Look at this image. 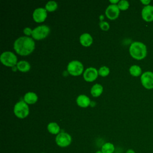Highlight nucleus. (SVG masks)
Listing matches in <instances>:
<instances>
[{
    "mask_svg": "<svg viewBox=\"0 0 153 153\" xmlns=\"http://www.w3.org/2000/svg\"><path fill=\"white\" fill-rule=\"evenodd\" d=\"M32 30H32L30 27H25V28L24 29V30H23V32H24V33H25V35H26L29 36V35H32Z\"/></svg>",
    "mask_w": 153,
    "mask_h": 153,
    "instance_id": "obj_25",
    "label": "nucleus"
},
{
    "mask_svg": "<svg viewBox=\"0 0 153 153\" xmlns=\"http://www.w3.org/2000/svg\"><path fill=\"white\" fill-rule=\"evenodd\" d=\"M119 1H118V0H109V2H111V3H112V4H116L117 3H118L119 2Z\"/></svg>",
    "mask_w": 153,
    "mask_h": 153,
    "instance_id": "obj_28",
    "label": "nucleus"
},
{
    "mask_svg": "<svg viewBox=\"0 0 153 153\" xmlns=\"http://www.w3.org/2000/svg\"><path fill=\"white\" fill-rule=\"evenodd\" d=\"M126 153H136V152L133 149H128L126 151Z\"/></svg>",
    "mask_w": 153,
    "mask_h": 153,
    "instance_id": "obj_27",
    "label": "nucleus"
},
{
    "mask_svg": "<svg viewBox=\"0 0 153 153\" xmlns=\"http://www.w3.org/2000/svg\"><path fill=\"white\" fill-rule=\"evenodd\" d=\"M42 153H45V152H42Z\"/></svg>",
    "mask_w": 153,
    "mask_h": 153,
    "instance_id": "obj_30",
    "label": "nucleus"
},
{
    "mask_svg": "<svg viewBox=\"0 0 153 153\" xmlns=\"http://www.w3.org/2000/svg\"><path fill=\"white\" fill-rule=\"evenodd\" d=\"M72 140L71 136L66 132L59 133L55 139L56 144L61 148H65L69 146L72 143Z\"/></svg>",
    "mask_w": 153,
    "mask_h": 153,
    "instance_id": "obj_6",
    "label": "nucleus"
},
{
    "mask_svg": "<svg viewBox=\"0 0 153 153\" xmlns=\"http://www.w3.org/2000/svg\"><path fill=\"white\" fill-rule=\"evenodd\" d=\"M14 113L19 118H24L29 114V108L27 104L23 100L16 103L14 107Z\"/></svg>",
    "mask_w": 153,
    "mask_h": 153,
    "instance_id": "obj_4",
    "label": "nucleus"
},
{
    "mask_svg": "<svg viewBox=\"0 0 153 153\" xmlns=\"http://www.w3.org/2000/svg\"><path fill=\"white\" fill-rule=\"evenodd\" d=\"M140 2L145 6H146V5H149V4L151 3V1L150 0H141Z\"/></svg>",
    "mask_w": 153,
    "mask_h": 153,
    "instance_id": "obj_26",
    "label": "nucleus"
},
{
    "mask_svg": "<svg viewBox=\"0 0 153 153\" xmlns=\"http://www.w3.org/2000/svg\"><path fill=\"white\" fill-rule=\"evenodd\" d=\"M140 82L142 86L148 90L153 89V72L146 71L141 75Z\"/></svg>",
    "mask_w": 153,
    "mask_h": 153,
    "instance_id": "obj_8",
    "label": "nucleus"
},
{
    "mask_svg": "<svg viewBox=\"0 0 153 153\" xmlns=\"http://www.w3.org/2000/svg\"><path fill=\"white\" fill-rule=\"evenodd\" d=\"M129 72L133 76L135 77L139 76L142 74L141 68L137 65H131L129 68Z\"/></svg>",
    "mask_w": 153,
    "mask_h": 153,
    "instance_id": "obj_19",
    "label": "nucleus"
},
{
    "mask_svg": "<svg viewBox=\"0 0 153 153\" xmlns=\"http://www.w3.org/2000/svg\"><path fill=\"white\" fill-rule=\"evenodd\" d=\"M17 68L22 72H26L30 70V65L26 60H20L17 64Z\"/></svg>",
    "mask_w": 153,
    "mask_h": 153,
    "instance_id": "obj_16",
    "label": "nucleus"
},
{
    "mask_svg": "<svg viewBox=\"0 0 153 153\" xmlns=\"http://www.w3.org/2000/svg\"><path fill=\"white\" fill-rule=\"evenodd\" d=\"M79 42L83 46L88 47L93 42V38L90 34L84 33L79 36Z\"/></svg>",
    "mask_w": 153,
    "mask_h": 153,
    "instance_id": "obj_14",
    "label": "nucleus"
},
{
    "mask_svg": "<svg viewBox=\"0 0 153 153\" xmlns=\"http://www.w3.org/2000/svg\"><path fill=\"white\" fill-rule=\"evenodd\" d=\"M38 100V96L33 92H27L24 96V101L28 104H33Z\"/></svg>",
    "mask_w": 153,
    "mask_h": 153,
    "instance_id": "obj_15",
    "label": "nucleus"
},
{
    "mask_svg": "<svg viewBox=\"0 0 153 153\" xmlns=\"http://www.w3.org/2000/svg\"><path fill=\"white\" fill-rule=\"evenodd\" d=\"M117 5H118L120 10L124 11L128 8L130 4H129V2L126 0H121L118 3Z\"/></svg>",
    "mask_w": 153,
    "mask_h": 153,
    "instance_id": "obj_22",
    "label": "nucleus"
},
{
    "mask_svg": "<svg viewBox=\"0 0 153 153\" xmlns=\"http://www.w3.org/2000/svg\"><path fill=\"white\" fill-rule=\"evenodd\" d=\"M47 16V10L45 8L42 7H39L36 8L32 14V17L33 20L38 23H41L44 22Z\"/></svg>",
    "mask_w": 153,
    "mask_h": 153,
    "instance_id": "obj_10",
    "label": "nucleus"
},
{
    "mask_svg": "<svg viewBox=\"0 0 153 153\" xmlns=\"http://www.w3.org/2000/svg\"><path fill=\"white\" fill-rule=\"evenodd\" d=\"M0 60L3 65L8 67H13L18 63L17 56L9 51H4L1 54Z\"/></svg>",
    "mask_w": 153,
    "mask_h": 153,
    "instance_id": "obj_3",
    "label": "nucleus"
},
{
    "mask_svg": "<svg viewBox=\"0 0 153 153\" xmlns=\"http://www.w3.org/2000/svg\"><path fill=\"white\" fill-rule=\"evenodd\" d=\"M35 44L33 39L29 36H20L14 42V49L21 56H27L34 50Z\"/></svg>",
    "mask_w": 153,
    "mask_h": 153,
    "instance_id": "obj_1",
    "label": "nucleus"
},
{
    "mask_svg": "<svg viewBox=\"0 0 153 153\" xmlns=\"http://www.w3.org/2000/svg\"><path fill=\"white\" fill-rule=\"evenodd\" d=\"M103 92V87L100 84H94L90 90V93L91 95L94 97L99 96Z\"/></svg>",
    "mask_w": 153,
    "mask_h": 153,
    "instance_id": "obj_17",
    "label": "nucleus"
},
{
    "mask_svg": "<svg viewBox=\"0 0 153 153\" xmlns=\"http://www.w3.org/2000/svg\"><path fill=\"white\" fill-rule=\"evenodd\" d=\"M142 19L146 22L153 21V6L151 5L144 6L141 11Z\"/></svg>",
    "mask_w": 153,
    "mask_h": 153,
    "instance_id": "obj_12",
    "label": "nucleus"
},
{
    "mask_svg": "<svg viewBox=\"0 0 153 153\" xmlns=\"http://www.w3.org/2000/svg\"><path fill=\"white\" fill-rule=\"evenodd\" d=\"M84 66L82 63L78 60H72L70 62L67 66L68 72L72 75L78 76L83 72Z\"/></svg>",
    "mask_w": 153,
    "mask_h": 153,
    "instance_id": "obj_7",
    "label": "nucleus"
},
{
    "mask_svg": "<svg viewBox=\"0 0 153 153\" xmlns=\"http://www.w3.org/2000/svg\"><path fill=\"white\" fill-rule=\"evenodd\" d=\"M47 130L49 133L57 135L60 133V128L57 123L55 122H51L47 126Z\"/></svg>",
    "mask_w": 153,
    "mask_h": 153,
    "instance_id": "obj_18",
    "label": "nucleus"
},
{
    "mask_svg": "<svg viewBox=\"0 0 153 153\" xmlns=\"http://www.w3.org/2000/svg\"><path fill=\"white\" fill-rule=\"evenodd\" d=\"M101 151L103 153H113L115 151V146L111 142H106L102 146Z\"/></svg>",
    "mask_w": 153,
    "mask_h": 153,
    "instance_id": "obj_20",
    "label": "nucleus"
},
{
    "mask_svg": "<svg viewBox=\"0 0 153 153\" xmlns=\"http://www.w3.org/2000/svg\"><path fill=\"white\" fill-rule=\"evenodd\" d=\"M96 153H103V152H102L101 150H99V151H97L96 152Z\"/></svg>",
    "mask_w": 153,
    "mask_h": 153,
    "instance_id": "obj_29",
    "label": "nucleus"
},
{
    "mask_svg": "<svg viewBox=\"0 0 153 153\" xmlns=\"http://www.w3.org/2000/svg\"><path fill=\"white\" fill-rule=\"evenodd\" d=\"M50 32V27L47 25H40L33 29L32 36L35 39L40 40L46 38Z\"/></svg>",
    "mask_w": 153,
    "mask_h": 153,
    "instance_id": "obj_5",
    "label": "nucleus"
},
{
    "mask_svg": "<svg viewBox=\"0 0 153 153\" xmlns=\"http://www.w3.org/2000/svg\"><path fill=\"white\" fill-rule=\"evenodd\" d=\"M129 53L133 59L137 60H142L147 55L146 46L142 42L134 41L130 45Z\"/></svg>",
    "mask_w": 153,
    "mask_h": 153,
    "instance_id": "obj_2",
    "label": "nucleus"
},
{
    "mask_svg": "<svg viewBox=\"0 0 153 153\" xmlns=\"http://www.w3.org/2000/svg\"><path fill=\"white\" fill-rule=\"evenodd\" d=\"M98 75V71L96 68L93 67H89L84 72L83 77L86 81L91 82L97 78Z\"/></svg>",
    "mask_w": 153,
    "mask_h": 153,
    "instance_id": "obj_11",
    "label": "nucleus"
},
{
    "mask_svg": "<svg viewBox=\"0 0 153 153\" xmlns=\"http://www.w3.org/2000/svg\"><path fill=\"white\" fill-rule=\"evenodd\" d=\"M57 8V3L54 1H50L45 4V10L48 11H54Z\"/></svg>",
    "mask_w": 153,
    "mask_h": 153,
    "instance_id": "obj_21",
    "label": "nucleus"
},
{
    "mask_svg": "<svg viewBox=\"0 0 153 153\" xmlns=\"http://www.w3.org/2000/svg\"><path fill=\"white\" fill-rule=\"evenodd\" d=\"M100 27L103 30H108L109 29V25L107 22L102 21L99 23Z\"/></svg>",
    "mask_w": 153,
    "mask_h": 153,
    "instance_id": "obj_24",
    "label": "nucleus"
},
{
    "mask_svg": "<svg viewBox=\"0 0 153 153\" xmlns=\"http://www.w3.org/2000/svg\"><path fill=\"white\" fill-rule=\"evenodd\" d=\"M109 72H110V70H109V68H108L107 66H103L100 67L99 68V69L98 70L99 75L102 76H107L109 74Z\"/></svg>",
    "mask_w": 153,
    "mask_h": 153,
    "instance_id": "obj_23",
    "label": "nucleus"
},
{
    "mask_svg": "<svg viewBox=\"0 0 153 153\" xmlns=\"http://www.w3.org/2000/svg\"><path fill=\"white\" fill-rule=\"evenodd\" d=\"M76 102L78 105L82 108H86L90 104V98L85 94L79 95L76 98Z\"/></svg>",
    "mask_w": 153,
    "mask_h": 153,
    "instance_id": "obj_13",
    "label": "nucleus"
},
{
    "mask_svg": "<svg viewBox=\"0 0 153 153\" xmlns=\"http://www.w3.org/2000/svg\"><path fill=\"white\" fill-rule=\"evenodd\" d=\"M106 17L111 20L116 19L120 14V9L117 4H110L105 10Z\"/></svg>",
    "mask_w": 153,
    "mask_h": 153,
    "instance_id": "obj_9",
    "label": "nucleus"
}]
</instances>
